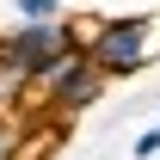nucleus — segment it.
Returning a JSON list of instances; mask_svg holds the SVG:
<instances>
[{
  "label": "nucleus",
  "instance_id": "nucleus-1",
  "mask_svg": "<svg viewBox=\"0 0 160 160\" xmlns=\"http://www.w3.org/2000/svg\"><path fill=\"white\" fill-rule=\"evenodd\" d=\"M80 56L105 80H129L160 56V19L154 12H111V19H99L80 37Z\"/></svg>",
  "mask_w": 160,
  "mask_h": 160
},
{
  "label": "nucleus",
  "instance_id": "nucleus-2",
  "mask_svg": "<svg viewBox=\"0 0 160 160\" xmlns=\"http://www.w3.org/2000/svg\"><path fill=\"white\" fill-rule=\"evenodd\" d=\"M80 49V31L74 19L68 25H12V31H0V80H12V86H37L56 62H68Z\"/></svg>",
  "mask_w": 160,
  "mask_h": 160
},
{
  "label": "nucleus",
  "instance_id": "nucleus-3",
  "mask_svg": "<svg viewBox=\"0 0 160 160\" xmlns=\"http://www.w3.org/2000/svg\"><path fill=\"white\" fill-rule=\"evenodd\" d=\"M99 92H105V74L80 56V49L37 80V99H43L49 117H74V111H86V105H99Z\"/></svg>",
  "mask_w": 160,
  "mask_h": 160
},
{
  "label": "nucleus",
  "instance_id": "nucleus-4",
  "mask_svg": "<svg viewBox=\"0 0 160 160\" xmlns=\"http://www.w3.org/2000/svg\"><path fill=\"white\" fill-rule=\"evenodd\" d=\"M19 25H68V6H56V0H25Z\"/></svg>",
  "mask_w": 160,
  "mask_h": 160
},
{
  "label": "nucleus",
  "instance_id": "nucleus-5",
  "mask_svg": "<svg viewBox=\"0 0 160 160\" xmlns=\"http://www.w3.org/2000/svg\"><path fill=\"white\" fill-rule=\"evenodd\" d=\"M19 154H25V129L12 117H0V160H19Z\"/></svg>",
  "mask_w": 160,
  "mask_h": 160
},
{
  "label": "nucleus",
  "instance_id": "nucleus-6",
  "mask_svg": "<svg viewBox=\"0 0 160 160\" xmlns=\"http://www.w3.org/2000/svg\"><path fill=\"white\" fill-rule=\"evenodd\" d=\"M129 154H136V160H154V154H160V123H148V129H142Z\"/></svg>",
  "mask_w": 160,
  "mask_h": 160
},
{
  "label": "nucleus",
  "instance_id": "nucleus-7",
  "mask_svg": "<svg viewBox=\"0 0 160 160\" xmlns=\"http://www.w3.org/2000/svg\"><path fill=\"white\" fill-rule=\"evenodd\" d=\"M12 92H19V86H12V80H0V117H6V105H12Z\"/></svg>",
  "mask_w": 160,
  "mask_h": 160
}]
</instances>
